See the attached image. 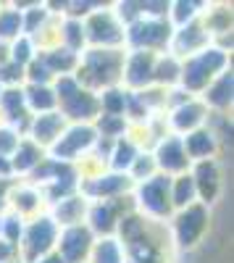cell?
I'll return each mask as SVG.
<instances>
[{"label": "cell", "instance_id": "d6a6232c", "mask_svg": "<svg viewBox=\"0 0 234 263\" xmlns=\"http://www.w3.org/2000/svg\"><path fill=\"white\" fill-rule=\"evenodd\" d=\"M98 103H100V114L103 116H124L126 90L124 87H108V90L98 92Z\"/></svg>", "mask_w": 234, "mask_h": 263}, {"label": "cell", "instance_id": "cb8c5ba5", "mask_svg": "<svg viewBox=\"0 0 234 263\" xmlns=\"http://www.w3.org/2000/svg\"><path fill=\"white\" fill-rule=\"evenodd\" d=\"M140 147L129 140V137H121V140H116L113 145H111V153H108V161H105V168L108 171H116V174H129V168H132V163H134V158L140 156Z\"/></svg>", "mask_w": 234, "mask_h": 263}, {"label": "cell", "instance_id": "8d00e7d4", "mask_svg": "<svg viewBox=\"0 0 234 263\" xmlns=\"http://www.w3.org/2000/svg\"><path fill=\"white\" fill-rule=\"evenodd\" d=\"M24 218H18L16 213L6 211L3 216H0V237L8 239V242L18 245V239H21V232H24Z\"/></svg>", "mask_w": 234, "mask_h": 263}, {"label": "cell", "instance_id": "2e32d148", "mask_svg": "<svg viewBox=\"0 0 234 263\" xmlns=\"http://www.w3.org/2000/svg\"><path fill=\"white\" fill-rule=\"evenodd\" d=\"M6 211H11L18 218L29 221V218H34L40 213H48V205H45V197H42L40 187H34V184H29L24 179H13V187L8 192Z\"/></svg>", "mask_w": 234, "mask_h": 263}, {"label": "cell", "instance_id": "9a60e30c", "mask_svg": "<svg viewBox=\"0 0 234 263\" xmlns=\"http://www.w3.org/2000/svg\"><path fill=\"white\" fill-rule=\"evenodd\" d=\"M208 45H213V40H210V34L205 32L203 21L195 18V21H189V24L174 29L166 53H171L177 61H187V58H192L195 53L205 50Z\"/></svg>", "mask_w": 234, "mask_h": 263}, {"label": "cell", "instance_id": "52a82bcc", "mask_svg": "<svg viewBox=\"0 0 234 263\" xmlns=\"http://www.w3.org/2000/svg\"><path fill=\"white\" fill-rule=\"evenodd\" d=\"M55 242H58V227L48 213L29 218L24 224V232H21V239H18L21 263H34L37 258L53 253Z\"/></svg>", "mask_w": 234, "mask_h": 263}, {"label": "cell", "instance_id": "d4e9b609", "mask_svg": "<svg viewBox=\"0 0 234 263\" xmlns=\"http://www.w3.org/2000/svg\"><path fill=\"white\" fill-rule=\"evenodd\" d=\"M21 90H24V103H27V111L32 116L58 111V100H55L53 87H45V84H24Z\"/></svg>", "mask_w": 234, "mask_h": 263}, {"label": "cell", "instance_id": "8fae6325", "mask_svg": "<svg viewBox=\"0 0 234 263\" xmlns=\"http://www.w3.org/2000/svg\"><path fill=\"white\" fill-rule=\"evenodd\" d=\"M155 53L145 50H126L124 69H121V87L126 92H142L153 87V69H155Z\"/></svg>", "mask_w": 234, "mask_h": 263}, {"label": "cell", "instance_id": "3957f363", "mask_svg": "<svg viewBox=\"0 0 234 263\" xmlns=\"http://www.w3.org/2000/svg\"><path fill=\"white\" fill-rule=\"evenodd\" d=\"M166 229L174 250H195L210 229V208L203 203H192L182 211H174V216L166 221Z\"/></svg>", "mask_w": 234, "mask_h": 263}, {"label": "cell", "instance_id": "277c9868", "mask_svg": "<svg viewBox=\"0 0 234 263\" xmlns=\"http://www.w3.org/2000/svg\"><path fill=\"white\" fill-rule=\"evenodd\" d=\"M132 203L134 211L140 216H145L147 221L155 224H166L174 216V205H171V177L155 174L147 182L134 184L132 190Z\"/></svg>", "mask_w": 234, "mask_h": 263}, {"label": "cell", "instance_id": "44dd1931", "mask_svg": "<svg viewBox=\"0 0 234 263\" xmlns=\"http://www.w3.org/2000/svg\"><path fill=\"white\" fill-rule=\"evenodd\" d=\"M182 145H184V153L189 163H198V161H208V158H216L219 150H221V142L216 140V135L205 126L189 132V135L182 137Z\"/></svg>", "mask_w": 234, "mask_h": 263}, {"label": "cell", "instance_id": "5b68a950", "mask_svg": "<svg viewBox=\"0 0 234 263\" xmlns=\"http://www.w3.org/2000/svg\"><path fill=\"white\" fill-rule=\"evenodd\" d=\"M174 27L168 18H137L124 29V50H145V53H166L171 42Z\"/></svg>", "mask_w": 234, "mask_h": 263}, {"label": "cell", "instance_id": "7c38bea8", "mask_svg": "<svg viewBox=\"0 0 234 263\" xmlns=\"http://www.w3.org/2000/svg\"><path fill=\"white\" fill-rule=\"evenodd\" d=\"M150 156L155 161V168L158 174H163V177H179V174H187L189 171V158H187V153H184V145H182V137L177 135H166L161 137L153 150H150Z\"/></svg>", "mask_w": 234, "mask_h": 263}, {"label": "cell", "instance_id": "1f68e13d", "mask_svg": "<svg viewBox=\"0 0 234 263\" xmlns=\"http://www.w3.org/2000/svg\"><path fill=\"white\" fill-rule=\"evenodd\" d=\"M92 129H95V135L98 140H108V142H116L126 135V129H129V121H126L124 116H98L92 121Z\"/></svg>", "mask_w": 234, "mask_h": 263}, {"label": "cell", "instance_id": "f35d334b", "mask_svg": "<svg viewBox=\"0 0 234 263\" xmlns=\"http://www.w3.org/2000/svg\"><path fill=\"white\" fill-rule=\"evenodd\" d=\"M0 263H21L18 245L8 242V239H3V237H0Z\"/></svg>", "mask_w": 234, "mask_h": 263}, {"label": "cell", "instance_id": "ffe728a7", "mask_svg": "<svg viewBox=\"0 0 234 263\" xmlns=\"http://www.w3.org/2000/svg\"><path fill=\"white\" fill-rule=\"evenodd\" d=\"M231 98H234V74H231V69L219 74L200 92V100L205 103V108L210 114H226L231 108Z\"/></svg>", "mask_w": 234, "mask_h": 263}, {"label": "cell", "instance_id": "ab89813d", "mask_svg": "<svg viewBox=\"0 0 234 263\" xmlns=\"http://www.w3.org/2000/svg\"><path fill=\"white\" fill-rule=\"evenodd\" d=\"M13 187V179H0V213H6L8 205V192Z\"/></svg>", "mask_w": 234, "mask_h": 263}, {"label": "cell", "instance_id": "ac0fdd59", "mask_svg": "<svg viewBox=\"0 0 234 263\" xmlns=\"http://www.w3.org/2000/svg\"><path fill=\"white\" fill-rule=\"evenodd\" d=\"M58 111H61V116L66 119L69 124H92L100 116V103H98L95 92L79 87L71 98L58 103Z\"/></svg>", "mask_w": 234, "mask_h": 263}, {"label": "cell", "instance_id": "4fadbf2b", "mask_svg": "<svg viewBox=\"0 0 234 263\" xmlns=\"http://www.w3.org/2000/svg\"><path fill=\"white\" fill-rule=\"evenodd\" d=\"M208 119H210V111L200 98H189V100L179 103L177 108H171V111H166L168 135H177V137H184L189 132L205 126Z\"/></svg>", "mask_w": 234, "mask_h": 263}, {"label": "cell", "instance_id": "e575fe53", "mask_svg": "<svg viewBox=\"0 0 234 263\" xmlns=\"http://www.w3.org/2000/svg\"><path fill=\"white\" fill-rule=\"evenodd\" d=\"M158 174V168H155V161H153V156H150V150H142L140 156L134 158V163H132V168H129V177L134 184H140V182H147L150 177H155Z\"/></svg>", "mask_w": 234, "mask_h": 263}, {"label": "cell", "instance_id": "d6986e66", "mask_svg": "<svg viewBox=\"0 0 234 263\" xmlns=\"http://www.w3.org/2000/svg\"><path fill=\"white\" fill-rule=\"evenodd\" d=\"M69 126V121L61 116V111H50V114H37L29 121L27 129V140H32L34 145H40L42 150H50L55 145V140L63 135V129Z\"/></svg>", "mask_w": 234, "mask_h": 263}, {"label": "cell", "instance_id": "6da1fadb", "mask_svg": "<svg viewBox=\"0 0 234 263\" xmlns=\"http://www.w3.org/2000/svg\"><path fill=\"white\" fill-rule=\"evenodd\" d=\"M126 50H98L87 48L79 55V66L74 71V79L79 87L90 92H103L108 87H121V69H124Z\"/></svg>", "mask_w": 234, "mask_h": 263}, {"label": "cell", "instance_id": "4dcf8cb0", "mask_svg": "<svg viewBox=\"0 0 234 263\" xmlns=\"http://www.w3.org/2000/svg\"><path fill=\"white\" fill-rule=\"evenodd\" d=\"M192 203H198V192H195L192 177L187 171V174H179V177L171 179V205H174V211H182Z\"/></svg>", "mask_w": 234, "mask_h": 263}, {"label": "cell", "instance_id": "ba28073f", "mask_svg": "<svg viewBox=\"0 0 234 263\" xmlns=\"http://www.w3.org/2000/svg\"><path fill=\"white\" fill-rule=\"evenodd\" d=\"M95 142H98V135H95L92 124H69L63 129V135L55 140V145L48 150V158L74 166L95 147Z\"/></svg>", "mask_w": 234, "mask_h": 263}, {"label": "cell", "instance_id": "836d02e7", "mask_svg": "<svg viewBox=\"0 0 234 263\" xmlns=\"http://www.w3.org/2000/svg\"><path fill=\"white\" fill-rule=\"evenodd\" d=\"M37 55V48H34V42H32V37H16L11 45H8V61L11 63H16V66H21V69H24V66L32 61Z\"/></svg>", "mask_w": 234, "mask_h": 263}, {"label": "cell", "instance_id": "b9f144b4", "mask_svg": "<svg viewBox=\"0 0 234 263\" xmlns=\"http://www.w3.org/2000/svg\"><path fill=\"white\" fill-rule=\"evenodd\" d=\"M0 92H3V87H0Z\"/></svg>", "mask_w": 234, "mask_h": 263}, {"label": "cell", "instance_id": "5bb4252c", "mask_svg": "<svg viewBox=\"0 0 234 263\" xmlns=\"http://www.w3.org/2000/svg\"><path fill=\"white\" fill-rule=\"evenodd\" d=\"M92 245H95V234L87 229V224L58 229L55 253L63 258V263H87Z\"/></svg>", "mask_w": 234, "mask_h": 263}, {"label": "cell", "instance_id": "e0dca14e", "mask_svg": "<svg viewBox=\"0 0 234 263\" xmlns=\"http://www.w3.org/2000/svg\"><path fill=\"white\" fill-rule=\"evenodd\" d=\"M189 177H192L195 192H198V203L203 205H213L221 195V166L216 158L198 161L189 166Z\"/></svg>", "mask_w": 234, "mask_h": 263}, {"label": "cell", "instance_id": "74e56055", "mask_svg": "<svg viewBox=\"0 0 234 263\" xmlns=\"http://www.w3.org/2000/svg\"><path fill=\"white\" fill-rule=\"evenodd\" d=\"M18 142H21V135H18L16 129H11V126H6V124L0 126V156L11 158Z\"/></svg>", "mask_w": 234, "mask_h": 263}, {"label": "cell", "instance_id": "83f0119b", "mask_svg": "<svg viewBox=\"0 0 234 263\" xmlns=\"http://www.w3.org/2000/svg\"><path fill=\"white\" fill-rule=\"evenodd\" d=\"M87 263H126V255L116 237H95Z\"/></svg>", "mask_w": 234, "mask_h": 263}, {"label": "cell", "instance_id": "7402d4cb", "mask_svg": "<svg viewBox=\"0 0 234 263\" xmlns=\"http://www.w3.org/2000/svg\"><path fill=\"white\" fill-rule=\"evenodd\" d=\"M87 208H90V200H84V197L76 192L66 200H58L55 205L48 208V216L55 221L58 229H66V227H76V224H84V218H87Z\"/></svg>", "mask_w": 234, "mask_h": 263}, {"label": "cell", "instance_id": "f546056e", "mask_svg": "<svg viewBox=\"0 0 234 263\" xmlns=\"http://www.w3.org/2000/svg\"><path fill=\"white\" fill-rule=\"evenodd\" d=\"M16 37H21V11L13 3H0V42L11 45Z\"/></svg>", "mask_w": 234, "mask_h": 263}, {"label": "cell", "instance_id": "484cf974", "mask_svg": "<svg viewBox=\"0 0 234 263\" xmlns=\"http://www.w3.org/2000/svg\"><path fill=\"white\" fill-rule=\"evenodd\" d=\"M42 61H45V66L50 69V74L58 79V77H74L76 71V66H79V55L66 50V48H50L45 53H37Z\"/></svg>", "mask_w": 234, "mask_h": 263}, {"label": "cell", "instance_id": "8992f818", "mask_svg": "<svg viewBox=\"0 0 234 263\" xmlns=\"http://www.w3.org/2000/svg\"><path fill=\"white\" fill-rule=\"evenodd\" d=\"M87 48L124 50V24L116 18L111 6H98L87 18H82Z\"/></svg>", "mask_w": 234, "mask_h": 263}, {"label": "cell", "instance_id": "30bf717a", "mask_svg": "<svg viewBox=\"0 0 234 263\" xmlns=\"http://www.w3.org/2000/svg\"><path fill=\"white\" fill-rule=\"evenodd\" d=\"M132 190H134V182L126 177V174H116V171H108V168L103 174H98V177H92V179L79 182V195L90 203L126 197V195H132Z\"/></svg>", "mask_w": 234, "mask_h": 263}, {"label": "cell", "instance_id": "4316f807", "mask_svg": "<svg viewBox=\"0 0 234 263\" xmlns=\"http://www.w3.org/2000/svg\"><path fill=\"white\" fill-rule=\"evenodd\" d=\"M179 74H182V61H177L171 53H161L153 69V87L174 90V87H179Z\"/></svg>", "mask_w": 234, "mask_h": 263}, {"label": "cell", "instance_id": "603a6c76", "mask_svg": "<svg viewBox=\"0 0 234 263\" xmlns=\"http://www.w3.org/2000/svg\"><path fill=\"white\" fill-rule=\"evenodd\" d=\"M48 158V153L42 150L40 145H34L32 140H27V137H21V142L16 145V150H13V156L8 158L11 161V171H13V179L18 177V179H27L29 174Z\"/></svg>", "mask_w": 234, "mask_h": 263}, {"label": "cell", "instance_id": "9c48e42d", "mask_svg": "<svg viewBox=\"0 0 234 263\" xmlns=\"http://www.w3.org/2000/svg\"><path fill=\"white\" fill-rule=\"evenodd\" d=\"M132 211H134L132 195L113 197V200H98V203H90L84 224H87V229L95 237H116V229L121 224V218L129 216Z\"/></svg>", "mask_w": 234, "mask_h": 263}, {"label": "cell", "instance_id": "f1b7e54d", "mask_svg": "<svg viewBox=\"0 0 234 263\" xmlns=\"http://www.w3.org/2000/svg\"><path fill=\"white\" fill-rule=\"evenodd\" d=\"M205 3H195V0H174V3H168V24L174 29L177 27H184L189 21L200 18Z\"/></svg>", "mask_w": 234, "mask_h": 263}, {"label": "cell", "instance_id": "7a4b0ae2", "mask_svg": "<svg viewBox=\"0 0 234 263\" xmlns=\"http://www.w3.org/2000/svg\"><path fill=\"white\" fill-rule=\"evenodd\" d=\"M231 69V53H224L216 45H208L205 50L195 53L192 58L182 61V74H179V90L187 95L200 98V92L213 82L219 74Z\"/></svg>", "mask_w": 234, "mask_h": 263}, {"label": "cell", "instance_id": "60d3db41", "mask_svg": "<svg viewBox=\"0 0 234 263\" xmlns=\"http://www.w3.org/2000/svg\"><path fill=\"white\" fill-rule=\"evenodd\" d=\"M34 263H63V258L53 250V253H48V255H42V258H37Z\"/></svg>", "mask_w": 234, "mask_h": 263}, {"label": "cell", "instance_id": "d590c367", "mask_svg": "<svg viewBox=\"0 0 234 263\" xmlns=\"http://www.w3.org/2000/svg\"><path fill=\"white\" fill-rule=\"evenodd\" d=\"M53 82H55V77L50 74V69L45 66V61H42L40 55H34L24 66V84H45V87H50Z\"/></svg>", "mask_w": 234, "mask_h": 263}]
</instances>
